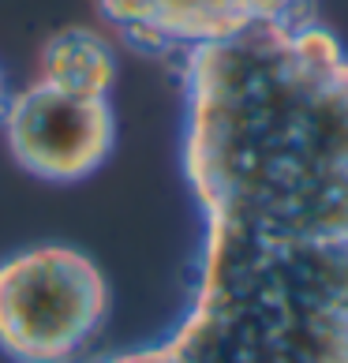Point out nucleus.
I'll return each mask as SVG.
<instances>
[{
  "label": "nucleus",
  "mask_w": 348,
  "mask_h": 363,
  "mask_svg": "<svg viewBox=\"0 0 348 363\" xmlns=\"http://www.w3.org/2000/svg\"><path fill=\"white\" fill-rule=\"evenodd\" d=\"M198 213L176 363H348V45L296 16L180 57Z\"/></svg>",
  "instance_id": "nucleus-1"
},
{
  "label": "nucleus",
  "mask_w": 348,
  "mask_h": 363,
  "mask_svg": "<svg viewBox=\"0 0 348 363\" xmlns=\"http://www.w3.org/2000/svg\"><path fill=\"white\" fill-rule=\"evenodd\" d=\"M113 318L109 274L90 251L42 240L0 259V356L83 363Z\"/></svg>",
  "instance_id": "nucleus-2"
},
{
  "label": "nucleus",
  "mask_w": 348,
  "mask_h": 363,
  "mask_svg": "<svg viewBox=\"0 0 348 363\" xmlns=\"http://www.w3.org/2000/svg\"><path fill=\"white\" fill-rule=\"evenodd\" d=\"M0 139L26 177L52 187H72L109 165L120 143V116L113 98L34 79L11 90Z\"/></svg>",
  "instance_id": "nucleus-3"
},
{
  "label": "nucleus",
  "mask_w": 348,
  "mask_h": 363,
  "mask_svg": "<svg viewBox=\"0 0 348 363\" xmlns=\"http://www.w3.org/2000/svg\"><path fill=\"white\" fill-rule=\"evenodd\" d=\"M101 19L128 45L162 57H187L259 26L288 19L303 0H94Z\"/></svg>",
  "instance_id": "nucleus-4"
},
{
  "label": "nucleus",
  "mask_w": 348,
  "mask_h": 363,
  "mask_svg": "<svg viewBox=\"0 0 348 363\" xmlns=\"http://www.w3.org/2000/svg\"><path fill=\"white\" fill-rule=\"evenodd\" d=\"M34 79L64 86V90L113 98L116 79H120V60L105 34L90 30V26H68V30H57L42 45Z\"/></svg>",
  "instance_id": "nucleus-5"
},
{
  "label": "nucleus",
  "mask_w": 348,
  "mask_h": 363,
  "mask_svg": "<svg viewBox=\"0 0 348 363\" xmlns=\"http://www.w3.org/2000/svg\"><path fill=\"white\" fill-rule=\"evenodd\" d=\"M83 363H176L169 356V348L162 341H146L135 348H120V352H101V356H86Z\"/></svg>",
  "instance_id": "nucleus-6"
},
{
  "label": "nucleus",
  "mask_w": 348,
  "mask_h": 363,
  "mask_svg": "<svg viewBox=\"0 0 348 363\" xmlns=\"http://www.w3.org/2000/svg\"><path fill=\"white\" fill-rule=\"evenodd\" d=\"M8 101H11V83H8L4 64H0V120H4V113H8Z\"/></svg>",
  "instance_id": "nucleus-7"
}]
</instances>
